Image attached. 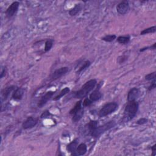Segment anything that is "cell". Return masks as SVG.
Wrapping results in <instances>:
<instances>
[{
  "instance_id": "1",
  "label": "cell",
  "mask_w": 156,
  "mask_h": 156,
  "mask_svg": "<svg viewBox=\"0 0 156 156\" xmlns=\"http://www.w3.org/2000/svg\"><path fill=\"white\" fill-rule=\"evenodd\" d=\"M96 83V80L94 79L89 80L88 81L85 82L80 90L75 93V98L81 99L85 98L88 95V94L95 88Z\"/></svg>"
},
{
  "instance_id": "2",
  "label": "cell",
  "mask_w": 156,
  "mask_h": 156,
  "mask_svg": "<svg viewBox=\"0 0 156 156\" xmlns=\"http://www.w3.org/2000/svg\"><path fill=\"white\" fill-rule=\"evenodd\" d=\"M139 104L136 101L128 102L124 110V118L126 120L130 121L134 118L139 110Z\"/></svg>"
},
{
  "instance_id": "3",
  "label": "cell",
  "mask_w": 156,
  "mask_h": 156,
  "mask_svg": "<svg viewBox=\"0 0 156 156\" xmlns=\"http://www.w3.org/2000/svg\"><path fill=\"white\" fill-rule=\"evenodd\" d=\"M82 106V101L80 100L77 102L73 108L70 111V115L72 116V121L74 123L80 121L83 117L84 114V109Z\"/></svg>"
},
{
  "instance_id": "4",
  "label": "cell",
  "mask_w": 156,
  "mask_h": 156,
  "mask_svg": "<svg viewBox=\"0 0 156 156\" xmlns=\"http://www.w3.org/2000/svg\"><path fill=\"white\" fill-rule=\"evenodd\" d=\"M116 125V123L114 121H110L102 126H97V127L92 132L91 136L95 138L99 137L102 133H104L106 131L110 130L113 128Z\"/></svg>"
},
{
  "instance_id": "5",
  "label": "cell",
  "mask_w": 156,
  "mask_h": 156,
  "mask_svg": "<svg viewBox=\"0 0 156 156\" xmlns=\"http://www.w3.org/2000/svg\"><path fill=\"white\" fill-rule=\"evenodd\" d=\"M118 104L115 102H109L106 104L99 110V117H104L111 114L114 113L118 109Z\"/></svg>"
},
{
  "instance_id": "6",
  "label": "cell",
  "mask_w": 156,
  "mask_h": 156,
  "mask_svg": "<svg viewBox=\"0 0 156 156\" xmlns=\"http://www.w3.org/2000/svg\"><path fill=\"white\" fill-rule=\"evenodd\" d=\"M70 71V68L67 66H65V67H62L59 69L55 70L51 76V79L52 81H55L60 78L62 77L63 76L65 75Z\"/></svg>"
},
{
  "instance_id": "7",
  "label": "cell",
  "mask_w": 156,
  "mask_h": 156,
  "mask_svg": "<svg viewBox=\"0 0 156 156\" xmlns=\"http://www.w3.org/2000/svg\"><path fill=\"white\" fill-rule=\"evenodd\" d=\"M20 6V3L18 2H13L7 9L6 11V14L7 17L11 18L18 11Z\"/></svg>"
},
{
  "instance_id": "8",
  "label": "cell",
  "mask_w": 156,
  "mask_h": 156,
  "mask_svg": "<svg viewBox=\"0 0 156 156\" xmlns=\"http://www.w3.org/2000/svg\"><path fill=\"white\" fill-rule=\"evenodd\" d=\"M38 123V119L33 117H29L22 124V127L24 129H31L35 127Z\"/></svg>"
},
{
  "instance_id": "9",
  "label": "cell",
  "mask_w": 156,
  "mask_h": 156,
  "mask_svg": "<svg viewBox=\"0 0 156 156\" xmlns=\"http://www.w3.org/2000/svg\"><path fill=\"white\" fill-rule=\"evenodd\" d=\"M54 94V92L50 91V92H47L43 96H41V98H40V99L39 100V101L37 104L38 107L41 108L44 106H45L46 104L47 103V102L53 97Z\"/></svg>"
},
{
  "instance_id": "10",
  "label": "cell",
  "mask_w": 156,
  "mask_h": 156,
  "mask_svg": "<svg viewBox=\"0 0 156 156\" xmlns=\"http://www.w3.org/2000/svg\"><path fill=\"white\" fill-rule=\"evenodd\" d=\"M140 95V90L139 89L134 87L132 88V89L129 91L127 93V101L128 102L130 101H135L137 100V99L139 98Z\"/></svg>"
},
{
  "instance_id": "11",
  "label": "cell",
  "mask_w": 156,
  "mask_h": 156,
  "mask_svg": "<svg viewBox=\"0 0 156 156\" xmlns=\"http://www.w3.org/2000/svg\"><path fill=\"white\" fill-rule=\"evenodd\" d=\"M129 11V5L127 2H123L117 6V11L121 15H124Z\"/></svg>"
},
{
  "instance_id": "12",
  "label": "cell",
  "mask_w": 156,
  "mask_h": 156,
  "mask_svg": "<svg viewBox=\"0 0 156 156\" xmlns=\"http://www.w3.org/2000/svg\"><path fill=\"white\" fill-rule=\"evenodd\" d=\"M78 146V140L75 139L73 141H72L70 143H69L67 145V146H66V150L68 151V152H70L72 155H76V151Z\"/></svg>"
},
{
  "instance_id": "13",
  "label": "cell",
  "mask_w": 156,
  "mask_h": 156,
  "mask_svg": "<svg viewBox=\"0 0 156 156\" xmlns=\"http://www.w3.org/2000/svg\"><path fill=\"white\" fill-rule=\"evenodd\" d=\"M24 95V90L23 88H16L15 90L14 91L12 98L13 99L16 101L21 100L23 98Z\"/></svg>"
},
{
  "instance_id": "14",
  "label": "cell",
  "mask_w": 156,
  "mask_h": 156,
  "mask_svg": "<svg viewBox=\"0 0 156 156\" xmlns=\"http://www.w3.org/2000/svg\"><path fill=\"white\" fill-rule=\"evenodd\" d=\"M15 88H16V87L14 85H11V86L7 87L5 88H4L3 90L2 91V95L3 98H4L5 99H6L9 97L10 94L12 92H14V91L15 90Z\"/></svg>"
},
{
  "instance_id": "15",
  "label": "cell",
  "mask_w": 156,
  "mask_h": 156,
  "mask_svg": "<svg viewBox=\"0 0 156 156\" xmlns=\"http://www.w3.org/2000/svg\"><path fill=\"white\" fill-rule=\"evenodd\" d=\"M101 98H102V94L99 91V87L98 88H96V90H93V92L91 93V94L90 95V97H89V98H90V99L93 102L99 101Z\"/></svg>"
},
{
  "instance_id": "16",
  "label": "cell",
  "mask_w": 156,
  "mask_h": 156,
  "mask_svg": "<svg viewBox=\"0 0 156 156\" xmlns=\"http://www.w3.org/2000/svg\"><path fill=\"white\" fill-rule=\"evenodd\" d=\"M87 151V146L86 144L82 143L79 145H78L76 151V155L81 156V155H84L86 154Z\"/></svg>"
},
{
  "instance_id": "17",
  "label": "cell",
  "mask_w": 156,
  "mask_h": 156,
  "mask_svg": "<svg viewBox=\"0 0 156 156\" xmlns=\"http://www.w3.org/2000/svg\"><path fill=\"white\" fill-rule=\"evenodd\" d=\"M98 123L96 120H91L85 126V127L88 130V132L91 134L92 132L97 127Z\"/></svg>"
},
{
  "instance_id": "18",
  "label": "cell",
  "mask_w": 156,
  "mask_h": 156,
  "mask_svg": "<svg viewBox=\"0 0 156 156\" xmlns=\"http://www.w3.org/2000/svg\"><path fill=\"white\" fill-rule=\"evenodd\" d=\"M70 91V89L69 87H65L60 92V93L53 98L54 101H58L59 99H60L61 98H62L63 96H64L65 95H66L67 93H69Z\"/></svg>"
},
{
  "instance_id": "19",
  "label": "cell",
  "mask_w": 156,
  "mask_h": 156,
  "mask_svg": "<svg viewBox=\"0 0 156 156\" xmlns=\"http://www.w3.org/2000/svg\"><path fill=\"white\" fill-rule=\"evenodd\" d=\"M82 9V6L81 4L75 5V7L71 9L69 11V14L70 16H75L77 15Z\"/></svg>"
},
{
  "instance_id": "20",
  "label": "cell",
  "mask_w": 156,
  "mask_h": 156,
  "mask_svg": "<svg viewBox=\"0 0 156 156\" xmlns=\"http://www.w3.org/2000/svg\"><path fill=\"white\" fill-rule=\"evenodd\" d=\"M90 65H91V62L89 60H86V61L84 62L83 64L81 66V67L77 71V73H78V74L81 73L82 72L85 70L86 69H88L89 66H90Z\"/></svg>"
},
{
  "instance_id": "21",
  "label": "cell",
  "mask_w": 156,
  "mask_h": 156,
  "mask_svg": "<svg viewBox=\"0 0 156 156\" xmlns=\"http://www.w3.org/2000/svg\"><path fill=\"white\" fill-rule=\"evenodd\" d=\"M117 41L123 44H127L130 41V37L129 36H120L117 38Z\"/></svg>"
},
{
  "instance_id": "22",
  "label": "cell",
  "mask_w": 156,
  "mask_h": 156,
  "mask_svg": "<svg viewBox=\"0 0 156 156\" xmlns=\"http://www.w3.org/2000/svg\"><path fill=\"white\" fill-rule=\"evenodd\" d=\"M156 31V27L155 26H152V27H150V28H146L144 30H143L141 32H140V34L141 35H146V34H151V33H154Z\"/></svg>"
},
{
  "instance_id": "23",
  "label": "cell",
  "mask_w": 156,
  "mask_h": 156,
  "mask_svg": "<svg viewBox=\"0 0 156 156\" xmlns=\"http://www.w3.org/2000/svg\"><path fill=\"white\" fill-rule=\"evenodd\" d=\"M117 38L116 35H107L102 38V40L106 41V42H112L114 41Z\"/></svg>"
},
{
  "instance_id": "24",
  "label": "cell",
  "mask_w": 156,
  "mask_h": 156,
  "mask_svg": "<svg viewBox=\"0 0 156 156\" xmlns=\"http://www.w3.org/2000/svg\"><path fill=\"white\" fill-rule=\"evenodd\" d=\"M53 40H48L45 42V44H44V51H45V52L49 51L51 49V48L53 47Z\"/></svg>"
},
{
  "instance_id": "25",
  "label": "cell",
  "mask_w": 156,
  "mask_h": 156,
  "mask_svg": "<svg viewBox=\"0 0 156 156\" xmlns=\"http://www.w3.org/2000/svg\"><path fill=\"white\" fill-rule=\"evenodd\" d=\"M145 79L148 81H152L154 79H155V72H153L151 73H149L145 76Z\"/></svg>"
},
{
  "instance_id": "26",
  "label": "cell",
  "mask_w": 156,
  "mask_h": 156,
  "mask_svg": "<svg viewBox=\"0 0 156 156\" xmlns=\"http://www.w3.org/2000/svg\"><path fill=\"white\" fill-rule=\"evenodd\" d=\"M93 102L90 99V98H85L82 102V106L83 107H88L90 106Z\"/></svg>"
},
{
  "instance_id": "27",
  "label": "cell",
  "mask_w": 156,
  "mask_h": 156,
  "mask_svg": "<svg viewBox=\"0 0 156 156\" xmlns=\"http://www.w3.org/2000/svg\"><path fill=\"white\" fill-rule=\"evenodd\" d=\"M148 121V120L146 118H140L137 121V124L139 125H143L145 124L146 123H147Z\"/></svg>"
},
{
  "instance_id": "28",
  "label": "cell",
  "mask_w": 156,
  "mask_h": 156,
  "mask_svg": "<svg viewBox=\"0 0 156 156\" xmlns=\"http://www.w3.org/2000/svg\"><path fill=\"white\" fill-rule=\"evenodd\" d=\"M155 82H156L155 79L152 81L151 84L150 86L148 87V90H149V91H151V90H153V89H154V88H155V87H156V84H155Z\"/></svg>"
},
{
  "instance_id": "29",
  "label": "cell",
  "mask_w": 156,
  "mask_h": 156,
  "mask_svg": "<svg viewBox=\"0 0 156 156\" xmlns=\"http://www.w3.org/2000/svg\"><path fill=\"white\" fill-rule=\"evenodd\" d=\"M127 59V57L124 56V55H123V56H121L120 57H118V62L120 63H123L124 62H125L126 60Z\"/></svg>"
},
{
  "instance_id": "30",
  "label": "cell",
  "mask_w": 156,
  "mask_h": 156,
  "mask_svg": "<svg viewBox=\"0 0 156 156\" xmlns=\"http://www.w3.org/2000/svg\"><path fill=\"white\" fill-rule=\"evenodd\" d=\"M50 115V112H49V111L46 110V111H44V112H43V113L41 115L40 118H43L48 117Z\"/></svg>"
},
{
  "instance_id": "31",
  "label": "cell",
  "mask_w": 156,
  "mask_h": 156,
  "mask_svg": "<svg viewBox=\"0 0 156 156\" xmlns=\"http://www.w3.org/2000/svg\"><path fill=\"white\" fill-rule=\"evenodd\" d=\"M6 68L2 69V72H1V78H3L4 76H6Z\"/></svg>"
},
{
  "instance_id": "32",
  "label": "cell",
  "mask_w": 156,
  "mask_h": 156,
  "mask_svg": "<svg viewBox=\"0 0 156 156\" xmlns=\"http://www.w3.org/2000/svg\"><path fill=\"white\" fill-rule=\"evenodd\" d=\"M151 150L152 151V155H155V151H156V145H154L152 148H151Z\"/></svg>"
}]
</instances>
